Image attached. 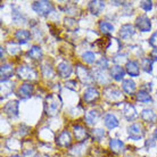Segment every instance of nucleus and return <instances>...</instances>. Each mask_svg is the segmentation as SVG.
Instances as JSON below:
<instances>
[{"mask_svg":"<svg viewBox=\"0 0 157 157\" xmlns=\"http://www.w3.org/2000/svg\"><path fill=\"white\" fill-rule=\"evenodd\" d=\"M32 9L41 16H46L54 10V5L49 1H34L32 4Z\"/></svg>","mask_w":157,"mask_h":157,"instance_id":"obj_1","label":"nucleus"},{"mask_svg":"<svg viewBox=\"0 0 157 157\" xmlns=\"http://www.w3.org/2000/svg\"><path fill=\"white\" fill-rule=\"evenodd\" d=\"M60 107V102L58 101V98L55 94H50L47 97L46 100V109L49 115H56L58 113V109Z\"/></svg>","mask_w":157,"mask_h":157,"instance_id":"obj_2","label":"nucleus"},{"mask_svg":"<svg viewBox=\"0 0 157 157\" xmlns=\"http://www.w3.org/2000/svg\"><path fill=\"white\" fill-rule=\"evenodd\" d=\"M5 114L8 115L9 117L15 118L18 116V112H20V104L17 100H12V101L7 102L4 107Z\"/></svg>","mask_w":157,"mask_h":157,"instance_id":"obj_3","label":"nucleus"},{"mask_svg":"<svg viewBox=\"0 0 157 157\" xmlns=\"http://www.w3.org/2000/svg\"><path fill=\"white\" fill-rule=\"evenodd\" d=\"M128 133L132 140H140L144 137L145 131L142 129V126L139 123H133L128 128Z\"/></svg>","mask_w":157,"mask_h":157,"instance_id":"obj_4","label":"nucleus"},{"mask_svg":"<svg viewBox=\"0 0 157 157\" xmlns=\"http://www.w3.org/2000/svg\"><path fill=\"white\" fill-rule=\"evenodd\" d=\"M76 76L84 84H89L92 82V76H91L90 72L88 71V68H86L82 65H78L76 66Z\"/></svg>","mask_w":157,"mask_h":157,"instance_id":"obj_5","label":"nucleus"},{"mask_svg":"<svg viewBox=\"0 0 157 157\" xmlns=\"http://www.w3.org/2000/svg\"><path fill=\"white\" fill-rule=\"evenodd\" d=\"M17 75L21 78H24V80H32V78H36V72L32 67L22 65L17 68Z\"/></svg>","mask_w":157,"mask_h":157,"instance_id":"obj_6","label":"nucleus"},{"mask_svg":"<svg viewBox=\"0 0 157 157\" xmlns=\"http://www.w3.org/2000/svg\"><path fill=\"white\" fill-rule=\"evenodd\" d=\"M136 26L139 31L141 32H149L151 29V22L146 15H141L137 17L136 20Z\"/></svg>","mask_w":157,"mask_h":157,"instance_id":"obj_7","label":"nucleus"},{"mask_svg":"<svg viewBox=\"0 0 157 157\" xmlns=\"http://www.w3.org/2000/svg\"><path fill=\"white\" fill-rule=\"evenodd\" d=\"M99 91L94 88H88L84 94H83V100L86 102V104H92V102L97 101L99 99Z\"/></svg>","mask_w":157,"mask_h":157,"instance_id":"obj_8","label":"nucleus"},{"mask_svg":"<svg viewBox=\"0 0 157 157\" xmlns=\"http://www.w3.org/2000/svg\"><path fill=\"white\" fill-rule=\"evenodd\" d=\"M56 142H57V145H58L59 147H68L72 142V137H71V134H70V132L66 131V130L62 131V132L58 134L57 139H56Z\"/></svg>","mask_w":157,"mask_h":157,"instance_id":"obj_9","label":"nucleus"},{"mask_svg":"<svg viewBox=\"0 0 157 157\" xmlns=\"http://www.w3.org/2000/svg\"><path fill=\"white\" fill-rule=\"evenodd\" d=\"M32 91H33V86H32L31 83H23V84L18 88L17 94H18L22 99H29V98H31Z\"/></svg>","mask_w":157,"mask_h":157,"instance_id":"obj_10","label":"nucleus"},{"mask_svg":"<svg viewBox=\"0 0 157 157\" xmlns=\"http://www.w3.org/2000/svg\"><path fill=\"white\" fill-rule=\"evenodd\" d=\"M73 132H74V136L76 138L78 141H86L88 137H89V133L82 125H74L73 126Z\"/></svg>","mask_w":157,"mask_h":157,"instance_id":"obj_11","label":"nucleus"},{"mask_svg":"<svg viewBox=\"0 0 157 157\" xmlns=\"http://www.w3.org/2000/svg\"><path fill=\"white\" fill-rule=\"evenodd\" d=\"M104 8H105V2L104 1L96 0V1H90L89 2V10H90L92 15L98 16L104 10Z\"/></svg>","mask_w":157,"mask_h":157,"instance_id":"obj_12","label":"nucleus"},{"mask_svg":"<svg viewBox=\"0 0 157 157\" xmlns=\"http://www.w3.org/2000/svg\"><path fill=\"white\" fill-rule=\"evenodd\" d=\"M125 70H126V73L130 75V76H139L140 74V70H139V65L136 60H129L125 65Z\"/></svg>","mask_w":157,"mask_h":157,"instance_id":"obj_13","label":"nucleus"},{"mask_svg":"<svg viewBox=\"0 0 157 157\" xmlns=\"http://www.w3.org/2000/svg\"><path fill=\"white\" fill-rule=\"evenodd\" d=\"M123 115H124V117L128 121H132V120L137 117V110H136V108L131 104L125 102L124 107H123Z\"/></svg>","mask_w":157,"mask_h":157,"instance_id":"obj_14","label":"nucleus"},{"mask_svg":"<svg viewBox=\"0 0 157 157\" xmlns=\"http://www.w3.org/2000/svg\"><path fill=\"white\" fill-rule=\"evenodd\" d=\"M134 33H136L134 32V28L131 24H124L120 29V36H121L122 39H130Z\"/></svg>","mask_w":157,"mask_h":157,"instance_id":"obj_15","label":"nucleus"},{"mask_svg":"<svg viewBox=\"0 0 157 157\" xmlns=\"http://www.w3.org/2000/svg\"><path fill=\"white\" fill-rule=\"evenodd\" d=\"M57 71L62 78H68L72 73V66L67 62H62L60 64H58Z\"/></svg>","mask_w":157,"mask_h":157,"instance_id":"obj_16","label":"nucleus"},{"mask_svg":"<svg viewBox=\"0 0 157 157\" xmlns=\"http://www.w3.org/2000/svg\"><path fill=\"white\" fill-rule=\"evenodd\" d=\"M15 39L22 44H25L31 39V33L26 30H17L15 32Z\"/></svg>","mask_w":157,"mask_h":157,"instance_id":"obj_17","label":"nucleus"},{"mask_svg":"<svg viewBox=\"0 0 157 157\" xmlns=\"http://www.w3.org/2000/svg\"><path fill=\"white\" fill-rule=\"evenodd\" d=\"M104 123H105V125L110 130H113L118 126V120L116 118V116H115L114 114H110V113L105 115V117H104Z\"/></svg>","mask_w":157,"mask_h":157,"instance_id":"obj_18","label":"nucleus"},{"mask_svg":"<svg viewBox=\"0 0 157 157\" xmlns=\"http://www.w3.org/2000/svg\"><path fill=\"white\" fill-rule=\"evenodd\" d=\"M124 74H125L124 68L121 67L120 65H114L110 68V75H112V78H114L115 81H121L122 78H124Z\"/></svg>","mask_w":157,"mask_h":157,"instance_id":"obj_19","label":"nucleus"},{"mask_svg":"<svg viewBox=\"0 0 157 157\" xmlns=\"http://www.w3.org/2000/svg\"><path fill=\"white\" fill-rule=\"evenodd\" d=\"M140 117L144 120L145 122H148V123H154L156 121L157 115L155 114V112L153 109H149V108H146L141 112L140 114Z\"/></svg>","mask_w":157,"mask_h":157,"instance_id":"obj_20","label":"nucleus"},{"mask_svg":"<svg viewBox=\"0 0 157 157\" xmlns=\"http://www.w3.org/2000/svg\"><path fill=\"white\" fill-rule=\"evenodd\" d=\"M0 73H1V76H2V81L9 78L10 76H13L14 74V68L10 64H2L1 65V68H0Z\"/></svg>","mask_w":157,"mask_h":157,"instance_id":"obj_21","label":"nucleus"},{"mask_svg":"<svg viewBox=\"0 0 157 157\" xmlns=\"http://www.w3.org/2000/svg\"><path fill=\"white\" fill-rule=\"evenodd\" d=\"M122 89L128 94H132L136 91V83L131 78L123 80V82H122Z\"/></svg>","mask_w":157,"mask_h":157,"instance_id":"obj_22","label":"nucleus"},{"mask_svg":"<svg viewBox=\"0 0 157 157\" xmlns=\"http://www.w3.org/2000/svg\"><path fill=\"white\" fill-rule=\"evenodd\" d=\"M26 56L31 59H40L41 56H42V50H41V48H40L39 46H32V47L29 49Z\"/></svg>","mask_w":157,"mask_h":157,"instance_id":"obj_23","label":"nucleus"},{"mask_svg":"<svg viewBox=\"0 0 157 157\" xmlns=\"http://www.w3.org/2000/svg\"><path fill=\"white\" fill-rule=\"evenodd\" d=\"M109 148L113 153L118 154L123 150V148H124V144H123L121 140H118V139H112V140L109 141Z\"/></svg>","mask_w":157,"mask_h":157,"instance_id":"obj_24","label":"nucleus"},{"mask_svg":"<svg viewBox=\"0 0 157 157\" xmlns=\"http://www.w3.org/2000/svg\"><path fill=\"white\" fill-rule=\"evenodd\" d=\"M99 117V113L97 112V110H89L88 113L86 114V116H84V120H86V124H89V125H94V123H96V121L98 120Z\"/></svg>","mask_w":157,"mask_h":157,"instance_id":"obj_25","label":"nucleus"},{"mask_svg":"<svg viewBox=\"0 0 157 157\" xmlns=\"http://www.w3.org/2000/svg\"><path fill=\"white\" fill-rule=\"evenodd\" d=\"M99 30L101 31V33H104L105 36H108L110 33L114 32V26L109 23V22H106V21H101L99 23Z\"/></svg>","mask_w":157,"mask_h":157,"instance_id":"obj_26","label":"nucleus"},{"mask_svg":"<svg viewBox=\"0 0 157 157\" xmlns=\"http://www.w3.org/2000/svg\"><path fill=\"white\" fill-rule=\"evenodd\" d=\"M105 94H106V96H108V94H112L110 97H108V99L109 100H112V101H115V100H117V99L121 98V91L117 90L116 88H113V86H110V88H107L106 90H105Z\"/></svg>","mask_w":157,"mask_h":157,"instance_id":"obj_27","label":"nucleus"},{"mask_svg":"<svg viewBox=\"0 0 157 157\" xmlns=\"http://www.w3.org/2000/svg\"><path fill=\"white\" fill-rule=\"evenodd\" d=\"M106 76V74L104 73V71L102 70H96V71L94 72V80H96L97 82H99V83H108V78H105Z\"/></svg>","mask_w":157,"mask_h":157,"instance_id":"obj_28","label":"nucleus"},{"mask_svg":"<svg viewBox=\"0 0 157 157\" xmlns=\"http://www.w3.org/2000/svg\"><path fill=\"white\" fill-rule=\"evenodd\" d=\"M137 100L140 102H150L151 101V96L149 94V92L146 90H140L138 91L137 94Z\"/></svg>","mask_w":157,"mask_h":157,"instance_id":"obj_29","label":"nucleus"},{"mask_svg":"<svg viewBox=\"0 0 157 157\" xmlns=\"http://www.w3.org/2000/svg\"><path fill=\"white\" fill-rule=\"evenodd\" d=\"M141 68L147 73L153 72V59L151 58H142L141 60Z\"/></svg>","mask_w":157,"mask_h":157,"instance_id":"obj_30","label":"nucleus"},{"mask_svg":"<svg viewBox=\"0 0 157 157\" xmlns=\"http://www.w3.org/2000/svg\"><path fill=\"white\" fill-rule=\"evenodd\" d=\"M82 60L86 64H92L96 60V56L91 51H86V52H83L82 55Z\"/></svg>","mask_w":157,"mask_h":157,"instance_id":"obj_31","label":"nucleus"},{"mask_svg":"<svg viewBox=\"0 0 157 157\" xmlns=\"http://www.w3.org/2000/svg\"><path fill=\"white\" fill-rule=\"evenodd\" d=\"M13 20L15 21L16 23H25L26 18L22 13H20L16 9H13Z\"/></svg>","mask_w":157,"mask_h":157,"instance_id":"obj_32","label":"nucleus"},{"mask_svg":"<svg viewBox=\"0 0 157 157\" xmlns=\"http://www.w3.org/2000/svg\"><path fill=\"white\" fill-rule=\"evenodd\" d=\"M65 25L70 31H75L78 29V24L73 18H65Z\"/></svg>","mask_w":157,"mask_h":157,"instance_id":"obj_33","label":"nucleus"},{"mask_svg":"<svg viewBox=\"0 0 157 157\" xmlns=\"http://www.w3.org/2000/svg\"><path fill=\"white\" fill-rule=\"evenodd\" d=\"M92 136H94V138L96 139V140H101L102 138L105 137V131L102 129H94L92 130Z\"/></svg>","mask_w":157,"mask_h":157,"instance_id":"obj_34","label":"nucleus"},{"mask_svg":"<svg viewBox=\"0 0 157 157\" xmlns=\"http://www.w3.org/2000/svg\"><path fill=\"white\" fill-rule=\"evenodd\" d=\"M42 74L46 76V78H48V76H52V68H51L50 65H48V63L43 64L42 65Z\"/></svg>","mask_w":157,"mask_h":157,"instance_id":"obj_35","label":"nucleus"},{"mask_svg":"<svg viewBox=\"0 0 157 157\" xmlns=\"http://www.w3.org/2000/svg\"><path fill=\"white\" fill-rule=\"evenodd\" d=\"M97 66H98L99 70H106L107 67H108V60H107V58H105V57H102V58H100L98 60V63H97Z\"/></svg>","mask_w":157,"mask_h":157,"instance_id":"obj_36","label":"nucleus"},{"mask_svg":"<svg viewBox=\"0 0 157 157\" xmlns=\"http://www.w3.org/2000/svg\"><path fill=\"white\" fill-rule=\"evenodd\" d=\"M140 7L145 10V12H149L153 8V1H141L140 2Z\"/></svg>","mask_w":157,"mask_h":157,"instance_id":"obj_37","label":"nucleus"},{"mask_svg":"<svg viewBox=\"0 0 157 157\" xmlns=\"http://www.w3.org/2000/svg\"><path fill=\"white\" fill-rule=\"evenodd\" d=\"M8 47H10V49H9V52H10L12 55H16L17 52H20V48H18V46H17V44H15L14 42L8 43Z\"/></svg>","mask_w":157,"mask_h":157,"instance_id":"obj_38","label":"nucleus"},{"mask_svg":"<svg viewBox=\"0 0 157 157\" xmlns=\"http://www.w3.org/2000/svg\"><path fill=\"white\" fill-rule=\"evenodd\" d=\"M149 44L155 49H157V32H155L153 36L149 38Z\"/></svg>","mask_w":157,"mask_h":157,"instance_id":"obj_39","label":"nucleus"},{"mask_svg":"<svg viewBox=\"0 0 157 157\" xmlns=\"http://www.w3.org/2000/svg\"><path fill=\"white\" fill-rule=\"evenodd\" d=\"M146 146H147V147H153V146H155V140H154V139H148V140L146 141Z\"/></svg>","mask_w":157,"mask_h":157,"instance_id":"obj_40","label":"nucleus"},{"mask_svg":"<svg viewBox=\"0 0 157 157\" xmlns=\"http://www.w3.org/2000/svg\"><path fill=\"white\" fill-rule=\"evenodd\" d=\"M150 57H151L154 60H157V49H154V50L150 52Z\"/></svg>","mask_w":157,"mask_h":157,"instance_id":"obj_41","label":"nucleus"},{"mask_svg":"<svg viewBox=\"0 0 157 157\" xmlns=\"http://www.w3.org/2000/svg\"><path fill=\"white\" fill-rule=\"evenodd\" d=\"M154 137H155V139L157 140V128L155 129V132H154Z\"/></svg>","mask_w":157,"mask_h":157,"instance_id":"obj_42","label":"nucleus"},{"mask_svg":"<svg viewBox=\"0 0 157 157\" xmlns=\"http://www.w3.org/2000/svg\"><path fill=\"white\" fill-rule=\"evenodd\" d=\"M9 157H22V156H18V155H13V156H9Z\"/></svg>","mask_w":157,"mask_h":157,"instance_id":"obj_43","label":"nucleus"}]
</instances>
